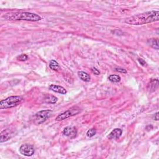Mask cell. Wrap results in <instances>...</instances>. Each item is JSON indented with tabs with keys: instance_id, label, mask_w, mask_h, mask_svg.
<instances>
[{
	"instance_id": "6da1fadb",
	"label": "cell",
	"mask_w": 159,
	"mask_h": 159,
	"mask_svg": "<svg viewBox=\"0 0 159 159\" xmlns=\"http://www.w3.org/2000/svg\"><path fill=\"white\" fill-rule=\"evenodd\" d=\"M159 19L158 11H150L125 19V23L129 25L139 26L158 21Z\"/></svg>"
},
{
	"instance_id": "7a4b0ae2",
	"label": "cell",
	"mask_w": 159,
	"mask_h": 159,
	"mask_svg": "<svg viewBox=\"0 0 159 159\" xmlns=\"http://www.w3.org/2000/svg\"><path fill=\"white\" fill-rule=\"evenodd\" d=\"M3 18L8 21H27L37 22L41 20L40 16L28 12H11L3 15Z\"/></svg>"
},
{
	"instance_id": "3957f363",
	"label": "cell",
	"mask_w": 159,
	"mask_h": 159,
	"mask_svg": "<svg viewBox=\"0 0 159 159\" xmlns=\"http://www.w3.org/2000/svg\"><path fill=\"white\" fill-rule=\"evenodd\" d=\"M23 101V97L20 96H13L8 97L0 101V109H9L18 106Z\"/></svg>"
},
{
	"instance_id": "277c9868",
	"label": "cell",
	"mask_w": 159,
	"mask_h": 159,
	"mask_svg": "<svg viewBox=\"0 0 159 159\" xmlns=\"http://www.w3.org/2000/svg\"><path fill=\"white\" fill-rule=\"evenodd\" d=\"M52 111L50 109H46L37 112L34 118V123L36 125L44 123L46 120L51 116Z\"/></svg>"
},
{
	"instance_id": "5b68a950",
	"label": "cell",
	"mask_w": 159,
	"mask_h": 159,
	"mask_svg": "<svg viewBox=\"0 0 159 159\" xmlns=\"http://www.w3.org/2000/svg\"><path fill=\"white\" fill-rule=\"evenodd\" d=\"M81 109L80 108L77 106H73L72 108H70V109H68L67 111L59 114L58 116L56 118V120H57V121L63 120L70 117H72L73 116H75V115L78 114V113L81 112Z\"/></svg>"
},
{
	"instance_id": "8992f818",
	"label": "cell",
	"mask_w": 159,
	"mask_h": 159,
	"mask_svg": "<svg viewBox=\"0 0 159 159\" xmlns=\"http://www.w3.org/2000/svg\"><path fill=\"white\" fill-rule=\"evenodd\" d=\"M19 152L21 154L26 157L32 156L35 153L34 148L29 144H23L19 148Z\"/></svg>"
},
{
	"instance_id": "52a82bcc",
	"label": "cell",
	"mask_w": 159,
	"mask_h": 159,
	"mask_svg": "<svg viewBox=\"0 0 159 159\" xmlns=\"http://www.w3.org/2000/svg\"><path fill=\"white\" fill-rule=\"evenodd\" d=\"M62 133L65 136L69 138L70 139H74L77 135L78 130L75 127L68 126V127H66L63 129Z\"/></svg>"
},
{
	"instance_id": "ba28073f",
	"label": "cell",
	"mask_w": 159,
	"mask_h": 159,
	"mask_svg": "<svg viewBox=\"0 0 159 159\" xmlns=\"http://www.w3.org/2000/svg\"><path fill=\"white\" fill-rule=\"evenodd\" d=\"M13 133L9 129H5L3 130L0 135V142L3 143L4 142H6L9 140L13 137Z\"/></svg>"
},
{
	"instance_id": "9c48e42d",
	"label": "cell",
	"mask_w": 159,
	"mask_h": 159,
	"mask_svg": "<svg viewBox=\"0 0 159 159\" xmlns=\"http://www.w3.org/2000/svg\"><path fill=\"white\" fill-rule=\"evenodd\" d=\"M122 134H123V130L120 129H119V128L114 129L108 135V138L110 140L118 139L120 138V136L122 135Z\"/></svg>"
},
{
	"instance_id": "30bf717a",
	"label": "cell",
	"mask_w": 159,
	"mask_h": 159,
	"mask_svg": "<svg viewBox=\"0 0 159 159\" xmlns=\"http://www.w3.org/2000/svg\"><path fill=\"white\" fill-rule=\"evenodd\" d=\"M49 89L53 92L58 93L62 95H65L67 93V90L63 87L56 85H51L50 86H49Z\"/></svg>"
},
{
	"instance_id": "8fae6325",
	"label": "cell",
	"mask_w": 159,
	"mask_h": 159,
	"mask_svg": "<svg viewBox=\"0 0 159 159\" xmlns=\"http://www.w3.org/2000/svg\"><path fill=\"white\" fill-rule=\"evenodd\" d=\"M43 101L48 104H56L58 101L57 97L51 95H45V96L43 98Z\"/></svg>"
},
{
	"instance_id": "7c38bea8",
	"label": "cell",
	"mask_w": 159,
	"mask_h": 159,
	"mask_svg": "<svg viewBox=\"0 0 159 159\" xmlns=\"http://www.w3.org/2000/svg\"><path fill=\"white\" fill-rule=\"evenodd\" d=\"M78 77L82 81H83L88 82L91 80V76H90V75H88L87 73H86L85 72H82V71L78 72Z\"/></svg>"
},
{
	"instance_id": "4fadbf2b",
	"label": "cell",
	"mask_w": 159,
	"mask_h": 159,
	"mask_svg": "<svg viewBox=\"0 0 159 159\" xmlns=\"http://www.w3.org/2000/svg\"><path fill=\"white\" fill-rule=\"evenodd\" d=\"M49 67L54 71H57L60 68V66L58 62L55 60H51L50 63H49Z\"/></svg>"
},
{
	"instance_id": "5bb4252c",
	"label": "cell",
	"mask_w": 159,
	"mask_h": 159,
	"mask_svg": "<svg viewBox=\"0 0 159 159\" xmlns=\"http://www.w3.org/2000/svg\"><path fill=\"white\" fill-rule=\"evenodd\" d=\"M108 80L113 83H118L120 81V77L117 75H111L109 76Z\"/></svg>"
},
{
	"instance_id": "9a60e30c",
	"label": "cell",
	"mask_w": 159,
	"mask_h": 159,
	"mask_svg": "<svg viewBox=\"0 0 159 159\" xmlns=\"http://www.w3.org/2000/svg\"><path fill=\"white\" fill-rule=\"evenodd\" d=\"M150 46L155 49H158V39H153L149 41Z\"/></svg>"
},
{
	"instance_id": "2e32d148",
	"label": "cell",
	"mask_w": 159,
	"mask_h": 159,
	"mask_svg": "<svg viewBox=\"0 0 159 159\" xmlns=\"http://www.w3.org/2000/svg\"><path fill=\"white\" fill-rule=\"evenodd\" d=\"M96 134V130L95 129H91L87 131L86 135L89 138H92Z\"/></svg>"
},
{
	"instance_id": "e0dca14e",
	"label": "cell",
	"mask_w": 159,
	"mask_h": 159,
	"mask_svg": "<svg viewBox=\"0 0 159 159\" xmlns=\"http://www.w3.org/2000/svg\"><path fill=\"white\" fill-rule=\"evenodd\" d=\"M27 59H28V56L26 54H21L17 57V60H18L19 61H22V62L26 61V60H27Z\"/></svg>"
},
{
	"instance_id": "ac0fdd59",
	"label": "cell",
	"mask_w": 159,
	"mask_h": 159,
	"mask_svg": "<svg viewBox=\"0 0 159 159\" xmlns=\"http://www.w3.org/2000/svg\"><path fill=\"white\" fill-rule=\"evenodd\" d=\"M115 70H116V72H119V73H127V71H126V70H125L124 68H115Z\"/></svg>"
},
{
	"instance_id": "d6986e66",
	"label": "cell",
	"mask_w": 159,
	"mask_h": 159,
	"mask_svg": "<svg viewBox=\"0 0 159 159\" xmlns=\"http://www.w3.org/2000/svg\"><path fill=\"white\" fill-rule=\"evenodd\" d=\"M91 72H93V73H94L95 75H98L100 74V72L99 70H98L97 68H95V67H93L91 68Z\"/></svg>"
},
{
	"instance_id": "ffe728a7",
	"label": "cell",
	"mask_w": 159,
	"mask_h": 159,
	"mask_svg": "<svg viewBox=\"0 0 159 159\" xmlns=\"http://www.w3.org/2000/svg\"><path fill=\"white\" fill-rule=\"evenodd\" d=\"M138 62H139V63L142 65V66L144 67V66H146V65H147V63L145 62V60H143L142 58H139L138 59Z\"/></svg>"
},
{
	"instance_id": "44dd1931",
	"label": "cell",
	"mask_w": 159,
	"mask_h": 159,
	"mask_svg": "<svg viewBox=\"0 0 159 159\" xmlns=\"http://www.w3.org/2000/svg\"><path fill=\"white\" fill-rule=\"evenodd\" d=\"M154 119L156 120H158V113H156L155 115V118Z\"/></svg>"
}]
</instances>
